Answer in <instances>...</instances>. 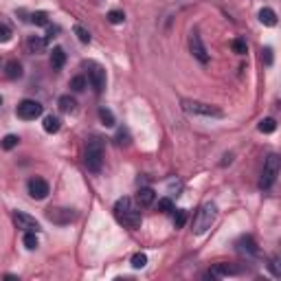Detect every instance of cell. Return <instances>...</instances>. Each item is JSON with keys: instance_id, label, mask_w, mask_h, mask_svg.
Listing matches in <instances>:
<instances>
[{"instance_id": "6da1fadb", "label": "cell", "mask_w": 281, "mask_h": 281, "mask_svg": "<svg viewBox=\"0 0 281 281\" xmlns=\"http://www.w3.org/2000/svg\"><path fill=\"white\" fill-rule=\"evenodd\" d=\"M114 218H117L119 224L127 228H139L143 218H140V211L134 206V202L130 198H119L114 202Z\"/></svg>"}, {"instance_id": "7a4b0ae2", "label": "cell", "mask_w": 281, "mask_h": 281, "mask_svg": "<svg viewBox=\"0 0 281 281\" xmlns=\"http://www.w3.org/2000/svg\"><path fill=\"white\" fill-rule=\"evenodd\" d=\"M215 218H218V206H215L213 202H204V204L200 206V211L196 213V220H193V233H196V235L206 233L213 226Z\"/></svg>"}, {"instance_id": "3957f363", "label": "cell", "mask_w": 281, "mask_h": 281, "mask_svg": "<svg viewBox=\"0 0 281 281\" xmlns=\"http://www.w3.org/2000/svg\"><path fill=\"white\" fill-rule=\"evenodd\" d=\"M83 162H86L88 171H92V174H99L101 171V167H103V143H101L99 139L88 140Z\"/></svg>"}, {"instance_id": "277c9868", "label": "cell", "mask_w": 281, "mask_h": 281, "mask_svg": "<svg viewBox=\"0 0 281 281\" xmlns=\"http://www.w3.org/2000/svg\"><path fill=\"white\" fill-rule=\"evenodd\" d=\"M277 174H279V156L277 154H270L263 162V169H261V178H259V189L268 191V189L275 184Z\"/></svg>"}, {"instance_id": "5b68a950", "label": "cell", "mask_w": 281, "mask_h": 281, "mask_svg": "<svg viewBox=\"0 0 281 281\" xmlns=\"http://www.w3.org/2000/svg\"><path fill=\"white\" fill-rule=\"evenodd\" d=\"M182 110L189 114H200V117H222V110L215 108L211 103H202V101H193V99H182Z\"/></svg>"}, {"instance_id": "8992f818", "label": "cell", "mask_w": 281, "mask_h": 281, "mask_svg": "<svg viewBox=\"0 0 281 281\" xmlns=\"http://www.w3.org/2000/svg\"><path fill=\"white\" fill-rule=\"evenodd\" d=\"M46 218L51 220L53 224H57V226H66V224H70V222L77 220V211L64 209V206H51V209L46 211Z\"/></svg>"}, {"instance_id": "52a82bcc", "label": "cell", "mask_w": 281, "mask_h": 281, "mask_svg": "<svg viewBox=\"0 0 281 281\" xmlns=\"http://www.w3.org/2000/svg\"><path fill=\"white\" fill-rule=\"evenodd\" d=\"M83 66L88 68V81L92 83V88H95L97 95H101L103 88H105V70L101 68L97 61H86Z\"/></svg>"}, {"instance_id": "ba28073f", "label": "cell", "mask_w": 281, "mask_h": 281, "mask_svg": "<svg viewBox=\"0 0 281 281\" xmlns=\"http://www.w3.org/2000/svg\"><path fill=\"white\" fill-rule=\"evenodd\" d=\"M16 112H18V117L24 119V121H33V119L42 117L44 108L38 103V101H33V99H24V101H20V103H18Z\"/></svg>"}, {"instance_id": "9c48e42d", "label": "cell", "mask_w": 281, "mask_h": 281, "mask_svg": "<svg viewBox=\"0 0 281 281\" xmlns=\"http://www.w3.org/2000/svg\"><path fill=\"white\" fill-rule=\"evenodd\" d=\"M189 51H191V55L196 57L200 64H206L209 61V53H206L204 44H202V38L198 31H193L191 35H189Z\"/></svg>"}, {"instance_id": "30bf717a", "label": "cell", "mask_w": 281, "mask_h": 281, "mask_svg": "<svg viewBox=\"0 0 281 281\" xmlns=\"http://www.w3.org/2000/svg\"><path fill=\"white\" fill-rule=\"evenodd\" d=\"M13 222H16L18 228H22V231H40V222L35 218H31V215L22 213V211H16L13 213Z\"/></svg>"}, {"instance_id": "8fae6325", "label": "cell", "mask_w": 281, "mask_h": 281, "mask_svg": "<svg viewBox=\"0 0 281 281\" xmlns=\"http://www.w3.org/2000/svg\"><path fill=\"white\" fill-rule=\"evenodd\" d=\"M29 193H31V198H35V200H44V198L48 196V182L42 178H31L29 180Z\"/></svg>"}, {"instance_id": "7c38bea8", "label": "cell", "mask_w": 281, "mask_h": 281, "mask_svg": "<svg viewBox=\"0 0 281 281\" xmlns=\"http://www.w3.org/2000/svg\"><path fill=\"white\" fill-rule=\"evenodd\" d=\"M237 250H240V253H244V255H248V257H257V255H259L257 241H255L250 235H244V237H240V240H237Z\"/></svg>"}, {"instance_id": "4fadbf2b", "label": "cell", "mask_w": 281, "mask_h": 281, "mask_svg": "<svg viewBox=\"0 0 281 281\" xmlns=\"http://www.w3.org/2000/svg\"><path fill=\"white\" fill-rule=\"evenodd\" d=\"M154 200H156V191L149 187H140L139 193H136V202H139V206H152Z\"/></svg>"}, {"instance_id": "5bb4252c", "label": "cell", "mask_w": 281, "mask_h": 281, "mask_svg": "<svg viewBox=\"0 0 281 281\" xmlns=\"http://www.w3.org/2000/svg\"><path fill=\"white\" fill-rule=\"evenodd\" d=\"M237 268H233L231 263H215L213 268H211L209 275L211 277H228V275H237Z\"/></svg>"}, {"instance_id": "9a60e30c", "label": "cell", "mask_w": 281, "mask_h": 281, "mask_svg": "<svg viewBox=\"0 0 281 281\" xmlns=\"http://www.w3.org/2000/svg\"><path fill=\"white\" fill-rule=\"evenodd\" d=\"M64 64H66V53H64V48L55 46V48H53V53H51V66H53L55 70H60V68H64Z\"/></svg>"}, {"instance_id": "2e32d148", "label": "cell", "mask_w": 281, "mask_h": 281, "mask_svg": "<svg viewBox=\"0 0 281 281\" xmlns=\"http://www.w3.org/2000/svg\"><path fill=\"white\" fill-rule=\"evenodd\" d=\"M42 125H44V132H48V134H57L60 127H61V121L57 117H53V114H46Z\"/></svg>"}, {"instance_id": "e0dca14e", "label": "cell", "mask_w": 281, "mask_h": 281, "mask_svg": "<svg viewBox=\"0 0 281 281\" xmlns=\"http://www.w3.org/2000/svg\"><path fill=\"white\" fill-rule=\"evenodd\" d=\"M46 44H48V42H46L44 38H38V35H33V38H29L26 46H29V51H31V53H35V55H38V53H44Z\"/></svg>"}, {"instance_id": "ac0fdd59", "label": "cell", "mask_w": 281, "mask_h": 281, "mask_svg": "<svg viewBox=\"0 0 281 281\" xmlns=\"http://www.w3.org/2000/svg\"><path fill=\"white\" fill-rule=\"evenodd\" d=\"M57 105H60V110H61V112H68V114L77 110V101H75L70 95L60 97V101H57Z\"/></svg>"}, {"instance_id": "d6986e66", "label": "cell", "mask_w": 281, "mask_h": 281, "mask_svg": "<svg viewBox=\"0 0 281 281\" xmlns=\"http://www.w3.org/2000/svg\"><path fill=\"white\" fill-rule=\"evenodd\" d=\"M4 75H7L9 79L22 77V66H20V61H16V60L7 61V66H4Z\"/></svg>"}, {"instance_id": "ffe728a7", "label": "cell", "mask_w": 281, "mask_h": 281, "mask_svg": "<svg viewBox=\"0 0 281 281\" xmlns=\"http://www.w3.org/2000/svg\"><path fill=\"white\" fill-rule=\"evenodd\" d=\"M259 20H261V24H266V26H275L277 24V13L272 11V9L263 7L261 11H259Z\"/></svg>"}, {"instance_id": "44dd1931", "label": "cell", "mask_w": 281, "mask_h": 281, "mask_svg": "<svg viewBox=\"0 0 281 281\" xmlns=\"http://www.w3.org/2000/svg\"><path fill=\"white\" fill-rule=\"evenodd\" d=\"M22 241H24V246L29 250H35L38 248V235H35V231H24V237H22Z\"/></svg>"}, {"instance_id": "7402d4cb", "label": "cell", "mask_w": 281, "mask_h": 281, "mask_svg": "<svg viewBox=\"0 0 281 281\" xmlns=\"http://www.w3.org/2000/svg\"><path fill=\"white\" fill-rule=\"evenodd\" d=\"M99 119H101V123L103 125H108V127H112L114 123V114H112V110H108V108H99Z\"/></svg>"}, {"instance_id": "603a6c76", "label": "cell", "mask_w": 281, "mask_h": 281, "mask_svg": "<svg viewBox=\"0 0 281 281\" xmlns=\"http://www.w3.org/2000/svg\"><path fill=\"white\" fill-rule=\"evenodd\" d=\"M231 46H233V51H235L237 55H246V53H248V44H246L244 38H235Z\"/></svg>"}, {"instance_id": "cb8c5ba5", "label": "cell", "mask_w": 281, "mask_h": 281, "mask_svg": "<svg viewBox=\"0 0 281 281\" xmlns=\"http://www.w3.org/2000/svg\"><path fill=\"white\" fill-rule=\"evenodd\" d=\"M275 130H277V121H275V119H263V121L259 123V132H263V134H272Z\"/></svg>"}, {"instance_id": "d4e9b609", "label": "cell", "mask_w": 281, "mask_h": 281, "mask_svg": "<svg viewBox=\"0 0 281 281\" xmlns=\"http://www.w3.org/2000/svg\"><path fill=\"white\" fill-rule=\"evenodd\" d=\"M31 22L38 26H46L48 24V13L46 11H35L33 16H31Z\"/></svg>"}, {"instance_id": "484cf974", "label": "cell", "mask_w": 281, "mask_h": 281, "mask_svg": "<svg viewBox=\"0 0 281 281\" xmlns=\"http://www.w3.org/2000/svg\"><path fill=\"white\" fill-rule=\"evenodd\" d=\"M156 209L161 211V213H171V211H174V202H171V198H161Z\"/></svg>"}, {"instance_id": "4316f807", "label": "cell", "mask_w": 281, "mask_h": 281, "mask_svg": "<svg viewBox=\"0 0 281 281\" xmlns=\"http://www.w3.org/2000/svg\"><path fill=\"white\" fill-rule=\"evenodd\" d=\"M86 86H88V81H86V77H81V75H77V77L70 79V88H73L75 92H81Z\"/></svg>"}, {"instance_id": "83f0119b", "label": "cell", "mask_w": 281, "mask_h": 281, "mask_svg": "<svg viewBox=\"0 0 281 281\" xmlns=\"http://www.w3.org/2000/svg\"><path fill=\"white\" fill-rule=\"evenodd\" d=\"M123 20H125V13L119 11V9H112V11L108 13V22H110V24H121Z\"/></svg>"}, {"instance_id": "f1b7e54d", "label": "cell", "mask_w": 281, "mask_h": 281, "mask_svg": "<svg viewBox=\"0 0 281 281\" xmlns=\"http://www.w3.org/2000/svg\"><path fill=\"white\" fill-rule=\"evenodd\" d=\"M75 35L79 38V42H83V44H88L90 42V33H88L86 29H83L81 24H75Z\"/></svg>"}, {"instance_id": "f546056e", "label": "cell", "mask_w": 281, "mask_h": 281, "mask_svg": "<svg viewBox=\"0 0 281 281\" xmlns=\"http://www.w3.org/2000/svg\"><path fill=\"white\" fill-rule=\"evenodd\" d=\"M18 143H20V139H18L16 134H7L2 139V149H13Z\"/></svg>"}, {"instance_id": "4dcf8cb0", "label": "cell", "mask_w": 281, "mask_h": 281, "mask_svg": "<svg viewBox=\"0 0 281 281\" xmlns=\"http://www.w3.org/2000/svg\"><path fill=\"white\" fill-rule=\"evenodd\" d=\"M184 222H187V211H184V209H178V211H176V218H174L176 228H182Z\"/></svg>"}, {"instance_id": "1f68e13d", "label": "cell", "mask_w": 281, "mask_h": 281, "mask_svg": "<svg viewBox=\"0 0 281 281\" xmlns=\"http://www.w3.org/2000/svg\"><path fill=\"white\" fill-rule=\"evenodd\" d=\"M145 263H147V255L145 253H136L134 257H132V266L134 268H145Z\"/></svg>"}, {"instance_id": "d6a6232c", "label": "cell", "mask_w": 281, "mask_h": 281, "mask_svg": "<svg viewBox=\"0 0 281 281\" xmlns=\"http://www.w3.org/2000/svg\"><path fill=\"white\" fill-rule=\"evenodd\" d=\"M117 143L119 145H127V143H130V132H127L125 127H121V130L117 132Z\"/></svg>"}, {"instance_id": "836d02e7", "label": "cell", "mask_w": 281, "mask_h": 281, "mask_svg": "<svg viewBox=\"0 0 281 281\" xmlns=\"http://www.w3.org/2000/svg\"><path fill=\"white\" fill-rule=\"evenodd\" d=\"M11 29H9V26L7 24H0V42H9V40H11Z\"/></svg>"}, {"instance_id": "e575fe53", "label": "cell", "mask_w": 281, "mask_h": 281, "mask_svg": "<svg viewBox=\"0 0 281 281\" xmlns=\"http://www.w3.org/2000/svg\"><path fill=\"white\" fill-rule=\"evenodd\" d=\"M268 266H270L272 275H275V277H281V263H279V257H272Z\"/></svg>"}, {"instance_id": "d590c367", "label": "cell", "mask_w": 281, "mask_h": 281, "mask_svg": "<svg viewBox=\"0 0 281 281\" xmlns=\"http://www.w3.org/2000/svg\"><path fill=\"white\" fill-rule=\"evenodd\" d=\"M261 57H263V64L270 66V64H272V48H268V46L263 48V55H261Z\"/></svg>"}, {"instance_id": "8d00e7d4", "label": "cell", "mask_w": 281, "mask_h": 281, "mask_svg": "<svg viewBox=\"0 0 281 281\" xmlns=\"http://www.w3.org/2000/svg\"><path fill=\"white\" fill-rule=\"evenodd\" d=\"M0 105H2V97H0Z\"/></svg>"}]
</instances>
